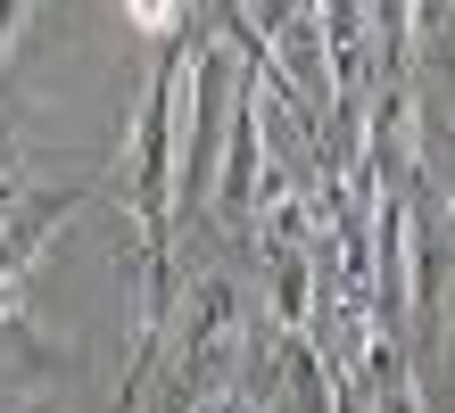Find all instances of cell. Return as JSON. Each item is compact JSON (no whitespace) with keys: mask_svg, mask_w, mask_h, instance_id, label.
I'll return each instance as SVG.
<instances>
[{"mask_svg":"<svg viewBox=\"0 0 455 413\" xmlns=\"http://www.w3.org/2000/svg\"><path fill=\"white\" fill-rule=\"evenodd\" d=\"M0 42H9V9H0Z\"/></svg>","mask_w":455,"mask_h":413,"instance_id":"cell-1","label":"cell"}]
</instances>
